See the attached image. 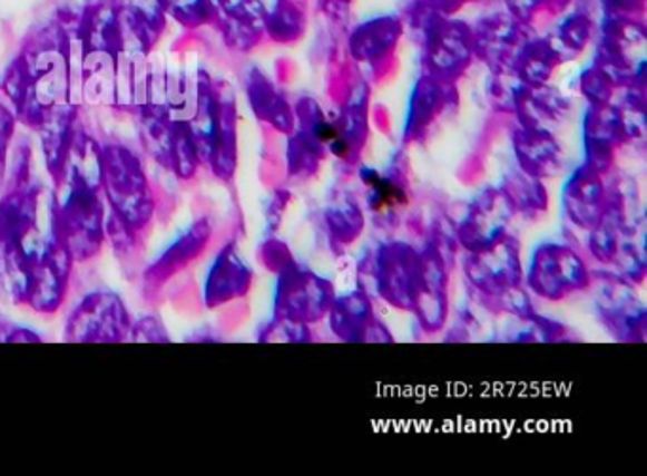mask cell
Returning <instances> with one entry per match:
<instances>
[{"label": "cell", "instance_id": "1", "mask_svg": "<svg viewBox=\"0 0 647 476\" xmlns=\"http://www.w3.org/2000/svg\"><path fill=\"white\" fill-rule=\"evenodd\" d=\"M63 200L52 204L53 240L71 256L72 262L94 259L105 240V207L101 192L59 185Z\"/></svg>", "mask_w": 647, "mask_h": 476}, {"label": "cell", "instance_id": "2", "mask_svg": "<svg viewBox=\"0 0 647 476\" xmlns=\"http://www.w3.org/2000/svg\"><path fill=\"white\" fill-rule=\"evenodd\" d=\"M101 192L110 211L122 223L139 234L155 216V192L150 188L147 173L135 156L110 148L104 154V183Z\"/></svg>", "mask_w": 647, "mask_h": 476}, {"label": "cell", "instance_id": "3", "mask_svg": "<svg viewBox=\"0 0 647 476\" xmlns=\"http://www.w3.org/2000/svg\"><path fill=\"white\" fill-rule=\"evenodd\" d=\"M131 331L128 310L115 292L88 294L67 319L65 338L69 342H122Z\"/></svg>", "mask_w": 647, "mask_h": 476}, {"label": "cell", "instance_id": "4", "mask_svg": "<svg viewBox=\"0 0 647 476\" xmlns=\"http://www.w3.org/2000/svg\"><path fill=\"white\" fill-rule=\"evenodd\" d=\"M75 262L53 240L46 253L29 261L26 302L37 313H56L63 305Z\"/></svg>", "mask_w": 647, "mask_h": 476}, {"label": "cell", "instance_id": "5", "mask_svg": "<svg viewBox=\"0 0 647 476\" xmlns=\"http://www.w3.org/2000/svg\"><path fill=\"white\" fill-rule=\"evenodd\" d=\"M198 232V226H194L188 234L183 235L171 247H167L166 253L161 254L160 259L148 268L147 273H145L147 285L153 286V289L160 286L161 283L171 280L175 273L179 272L180 266L186 264V261L194 254V240H196Z\"/></svg>", "mask_w": 647, "mask_h": 476}, {"label": "cell", "instance_id": "6", "mask_svg": "<svg viewBox=\"0 0 647 476\" xmlns=\"http://www.w3.org/2000/svg\"><path fill=\"white\" fill-rule=\"evenodd\" d=\"M129 332L135 342H169V334L156 318H143L141 321L131 324Z\"/></svg>", "mask_w": 647, "mask_h": 476}, {"label": "cell", "instance_id": "7", "mask_svg": "<svg viewBox=\"0 0 647 476\" xmlns=\"http://www.w3.org/2000/svg\"><path fill=\"white\" fill-rule=\"evenodd\" d=\"M365 181L372 186V191H376L379 197H376V207L382 210V207H393V205L404 204L403 192L395 188V186L385 183V181H380L376 173H365Z\"/></svg>", "mask_w": 647, "mask_h": 476}, {"label": "cell", "instance_id": "8", "mask_svg": "<svg viewBox=\"0 0 647 476\" xmlns=\"http://www.w3.org/2000/svg\"><path fill=\"white\" fill-rule=\"evenodd\" d=\"M320 139L323 143H334V140L339 139V134H336V129L333 126L323 124V126H320Z\"/></svg>", "mask_w": 647, "mask_h": 476}]
</instances>
